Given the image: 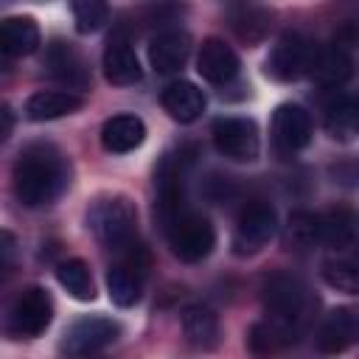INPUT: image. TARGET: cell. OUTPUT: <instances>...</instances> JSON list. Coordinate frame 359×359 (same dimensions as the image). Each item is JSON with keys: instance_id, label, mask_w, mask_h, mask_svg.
Listing matches in <instances>:
<instances>
[{"instance_id": "3957f363", "label": "cell", "mask_w": 359, "mask_h": 359, "mask_svg": "<svg viewBox=\"0 0 359 359\" xmlns=\"http://www.w3.org/2000/svg\"><path fill=\"white\" fill-rule=\"evenodd\" d=\"M165 233H168V244H171L174 255L182 258V261H188V264L208 258L210 250H213V244H216L213 224L202 213L188 210V208L165 224Z\"/></svg>"}, {"instance_id": "9a60e30c", "label": "cell", "mask_w": 359, "mask_h": 359, "mask_svg": "<svg viewBox=\"0 0 359 359\" xmlns=\"http://www.w3.org/2000/svg\"><path fill=\"white\" fill-rule=\"evenodd\" d=\"M146 140V123L137 115H112L101 126V146L112 154H126L135 151Z\"/></svg>"}, {"instance_id": "7402d4cb", "label": "cell", "mask_w": 359, "mask_h": 359, "mask_svg": "<svg viewBox=\"0 0 359 359\" xmlns=\"http://www.w3.org/2000/svg\"><path fill=\"white\" fill-rule=\"evenodd\" d=\"M182 331H185L188 342L194 348H202V351H213L219 345V337H222L219 317L213 314V309H208L202 303L188 306L182 311Z\"/></svg>"}, {"instance_id": "8992f818", "label": "cell", "mask_w": 359, "mask_h": 359, "mask_svg": "<svg viewBox=\"0 0 359 359\" xmlns=\"http://www.w3.org/2000/svg\"><path fill=\"white\" fill-rule=\"evenodd\" d=\"M53 320V300L42 286H28L8 309L6 328L14 337H39Z\"/></svg>"}, {"instance_id": "52a82bcc", "label": "cell", "mask_w": 359, "mask_h": 359, "mask_svg": "<svg viewBox=\"0 0 359 359\" xmlns=\"http://www.w3.org/2000/svg\"><path fill=\"white\" fill-rule=\"evenodd\" d=\"M118 337H121V325L115 320H109V317H81L65 331V337L59 342V351L70 359H81V356H93V353L104 351Z\"/></svg>"}, {"instance_id": "5b68a950", "label": "cell", "mask_w": 359, "mask_h": 359, "mask_svg": "<svg viewBox=\"0 0 359 359\" xmlns=\"http://www.w3.org/2000/svg\"><path fill=\"white\" fill-rule=\"evenodd\" d=\"M317 53L320 48L309 36L289 31L275 42L272 53L266 56V73L278 81H297L314 70Z\"/></svg>"}, {"instance_id": "ffe728a7", "label": "cell", "mask_w": 359, "mask_h": 359, "mask_svg": "<svg viewBox=\"0 0 359 359\" xmlns=\"http://www.w3.org/2000/svg\"><path fill=\"white\" fill-rule=\"evenodd\" d=\"M104 76L112 84H135L140 81L143 70L132 50V45L123 36H112L104 48Z\"/></svg>"}, {"instance_id": "6da1fadb", "label": "cell", "mask_w": 359, "mask_h": 359, "mask_svg": "<svg viewBox=\"0 0 359 359\" xmlns=\"http://www.w3.org/2000/svg\"><path fill=\"white\" fill-rule=\"evenodd\" d=\"M14 194L28 208L50 205L70 182L67 157L53 143H31L14 163Z\"/></svg>"}, {"instance_id": "d6986e66", "label": "cell", "mask_w": 359, "mask_h": 359, "mask_svg": "<svg viewBox=\"0 0 359 359\" xmlns=\"http://www.w3.org/2000/svg\"><path fill=\"white\" fill-rule=\"evenodd\" d=\"M39 48V28L31 17H3L0 20V53L20 59Z\"/></svg>"}, {"instance_id": "603a6c76", "label": "cell", "mask_w": 359, "mask_h": 359, "mask_svg": "<svg viewBox=\"0 0 359 359\" xmlns=\"http://www.w3.org/2000/svg\"><path fill=\"white\" fill-rule=\"evenodd\" d=\"M294 334H297V331L289 328L286 323H278V320L266 317V320H258V323L250 328L247 345H250V351H252L255 356H275V353H280L286 345H292Z\"/></svg>"}, {"instance_id": "7a4b0ae2", "label": "cell", "mask_w": 359, "mask_h": 359, "mask_svg": "<svg viewBox=\"0 0 359 359\" xmlns=\"http://www.w3.org/2000/svg\"><path fill=\"white\" fill-rule=\"evenodd\" d=\"M87 224L95 238L118 255L137 247V208L129 196H98L87 210Z\"/></svg>"}, {"instance_id": "30bf717a", "label": "cell", "mask_w": 359, "mask_h": 359, "mask_svg": "<svg viewBox=\"0 0 359 359\" xmlns=\"http://www.w3.org/2000/svg\"><path fill=\"white\" fill-rule=\"evenodd\" d=\"M213 143L219 154L236 163H250L258 157L261 137L258 126L250 118H219L213 121Z\"/></svg>"}, {"instance_id": "f546056e", "label": "cell", "mask_w": 359, "mask_h": 359, "mask_svg": "<svg viewBox=\"0 0 359 359\" xmlns=\"http://www.w3.org/2000/svg\"><path fill=\"white\" fill-rule=\"evenodd\" d=\"M70 8H73L76 28H79L81 34H93V31H98V28L107 22V17H109L107 3H101V0H76Z\"/></svg>"}, {"instance_id": "ba28073f", "label": "cell", "mask_w": 359, "mask_h": 359, "mask_svg": "<svg viewBox=\"0 0 359 359\" xmlns=\"http://www.w3.org/2000/svg\"><path fill=\"white\" fill-rule=\"evenodd\" d=\"M143 275H146V255L143 247H132L121 252V258L107 272V292L115 306H135L143 292Z\"/></svg>"}, {"instance_id": "d6a6232c", "label": "cell", "mask_w": 359, "mask_h": 359, "mask_svg": "<svg viewBox=\"0 0 359 359\" xmlns=\"http://www.w3.org/2000/svg\"><path fill=\"white\" fill-rule=\"evenodd\" d=\"M11 129H14V112L8 104H0V143L8 140Z\"/></svg>"}, {"instance_id": "ac0fdd59", "label": "cell", "mask_w": 359, "mask_h": 359, "mask_svg": "<svg viewBox=\"0 0 359 359\" xmlns=\"http://www.w3.org/2000/svg\"><path fill=\"white\" fill-rule=\"evenodd\" d=\"M160 101L163 109L180 123H191L205 112V93L191 81H171L163 90Z\"/></svg>"}, {"instance_id": "4fadbf2b", "label": "cell", "mask_w": 359, "mask_h": 359, "mask_svg": "<svg viewBox=\"0 0 359 359\" xmlns=\"http://www.w3.org/2000/svg\"><path fill=\"white\" fill-rule=\"evenodd\" d=\"M196 70L205 81L210 84H227L236 79L238 73V56L236 50L224 42V39H205L202 48H199V56H196Z\"/></svg>"}, {"instance_id": "1f68e13d", "label": "cell", "mask_w": 359, "mask_h": 359, "mask_svg": "<svg viewBox=\"0 0 359 359\" xmlns=\"http://www.w3.org/2000/svg\"><path fill=\"white\" fill-rule=\"evenodd\" d=\"M14 247H17L14 236H11L8 230H0V275H3V269L11 264V258H14Z\"/></svg>"}, {"instance_id": "4316f807", "label": "cell", "mask_w": 359, "mask_h": 359, "mask_svg": "<svg viewBox=\"0 0 359 359\" xmlns=\"http://www.w3.org/2000/svg\"><path fill=\"white\" fill-rule=\"evenodd\" d=\"M325 129L337 140H351L356 135V98L342 95L325 112Z\"/></svg>"}, {"instance_id": "f1b7e54d", "label": "cell", "mask_w": 359, "mask_h": 359, "mask_svg": "<svg viewBox=\"0 0 359 359\" xmlns=\"http://www.w3.org/2000/svg\"><path fill=\"white\" fill-rule=\"evenodd\" d=\"M286 236L294 247H311L314 241H320V216L314 213H306V210H297L289 216V227H286Z\"/></svg>"}, {"instance_id": "cb8c5ba5", "label": "cell", "mask_w": 359, "mask_h": 359, "mask_svg": "<svg viewBox=\"0 0 359 359\" xmlns=\"http://www.w3.org/2000/svg\"><path fill=\"white\" fill-rule=\"evenodd\" d=\"M351 73H353V59H351L348 45L342 42L331 45L328 50H320L314 70H311V76H317L325 87H342L351 79Z\"/></svg>"}, {"instance_id": "44dd1931", "label": "cell", "mask_w": 359, "mask_h": 359, "mask_svg": "<svg viewBox=\"0 0 359 359\" xmlns=\"http://www.w3.org/2000/svg\"><path fill=\"white\" fill-rule=\"evenodd\" d=\"M81 95L70 93V90H39L28 98L25 104V115L31 121H53L62 115H73L76 109H81Z\"/></svg>"}, {"instance_id": "8fae6325", "label": "cell", "mask_w": 359, "mask_h": 359, "mask_svg": "<svg viewBox=\"0 0 359 359\" xmlns=\"http://www.w3.org/2000/svg\"><path fill=\"white\" fill-rule=\"evenodd\" d=\"M272 140L283 154L300 151L311 140V118L300 104H280L272 115Z\"/></svg>"}, {"instance_id": "e0dca14e", "label": "cell", "mask_w": 359, "mask_h": 359, "mask_svg": "<svg viewBox=\"0 0 359 359\" xmlns=\"http://www.w3.org/2000/svg\"><path fill=\"white\" fill-rule=\"evenodd\" d=\"M356 328L359 325H356V311L353 309H348V306L334 309L323 320V325L317 331L320 351H325V353H342L345 348H351L356 342Z\"/></svg>"}, {"instance_id": "5bb4252c", "label": "cell", "mask_w": 359, "mask_h": 359, "mask_svg": "<svg viewBox=\"0 0 359 359\" xmlns=\"http://www.w3.org/2000/svg\"><path fill=\"white\" fill-rule=\"evenodd\" d=\"M45 65L50 67V76H56L62 84H67V87H73V90H84V87L90 84L84 59L79 56V50H76L70 42L53 39V42L48 45Z\"/></svg>"}, {"instance_id": "9c48e42d", "label": "cell", "mask_w": 359, "mask_h": 359, "mask_svg": "<svg viewBox=\"0 0 359 359\" xmlns=\"http://www.w3.org/2000/svg\"><path fill=\"white\" fill-rule=\"evenodd\" d=\"M278 230V216L275 208L266 202H250L233 230V250L236 255H252L258 252Z\"/></svg>"}, {"instance_id": "2e32d148", "label": "cell", "mask_w": 359, "mask_h": 359, "mask_svg": "<svg viewBox=\"0 0 359 359\" xmlns=\"http://www.w3.org/2000/svg\"><path fill=\"white\" fill-rule=\"evenodd\" d=\"M191 56V36L185 31H163L149 45V62L157 73H177Z\"/></svg>"}, {"instance_id": "83f0119b", "label": "cell", "mask_w": 359, "mask_h": 359, "mask_svg": "<svg viewBox=\"0 0 359 359\" xmlns=\"http://www.w3.org/2000/svg\"><path fill=\"white\" fill-rule=\"evenodd\" d=\"M266 22H269V17H266V11H261V8L241 6V8L233 11V28H236V34H238L241 39H247V42L261 39L264 31H266Z\"/></svg>"}, {"instance_id": "484cf974", "label": "cell", "mask_w": 359, "mask_h": 359, "mask_svg": "<svg viewBox=\"0 0 359 359\" xmlns=\"http://www.w3.org/2000/svg\"><path fill=\"white\" fill-rule=\"evenodd\" d=\"M56 280L67 289L70 297L81 300V303H90L95 297V283H93V275H90V266L81 261V258H67L56 266Z\"/></svg>"}, {"instance_id": "4dcf8cb0", "label": "cell", "mask_w": 359, "mask_h": 359, "mask_svg": "<svg viewBox=\"0 0 359 359\" xmlns=\"http://www.w3.org/2000/svg\"><path fill=\"white\" fill-rule=\"evenodd\" d=\"M323 278L328 286L353 294L359 289V272L353 261H325L323 264Z\"/></svg>"}, {"instance_id": "7c38bea8", "label": "cell", "mask_w": 359, "mask_h": 359, "mask_svg": "<svg viewBox=\"0 0 359 359\" xmlns=\"http://www.w3.org/2000/svg\"><path fill=\"white\" fill-rule=\"evenodd\" d=\"M154 185H157V210L163 224H168L174 216H180L185 210V194H182V160L177 157H163L157 174H154Z\"/></svg>"}, {"instance_id": "277c9868", "label": "cell", "mask_w": 359, "mask_h": 359, "mask_svg": "<svg viewBox=\"0 0 359 359\" xmlns=\"http://www.w3.org/2000/svg\"><path fill=\"white\" fill-rule=\"evenodd\" d=\"M264 306H266L272 320L286 323L289 328L297 331L303 317H306V311H309V306H311V297H309V289H306V283L300 278L278 272L264 286Z\"/></svg>"}, {"instance_id": "d4e9b609", "label": "cell", "mask_w": 359, "mask_h": 359, "mask_svg": "<svg viewBox=\"0 0 359 359\" xmlns=\"http://www.w3.org/2000/svg\"><path fill=\"white\" fill-rule=\"evenodd\" d=\"M320 241L334 250H348L356 241V216L348 208L328 210L320 216Z\"/></svg>"}]
</instances>
